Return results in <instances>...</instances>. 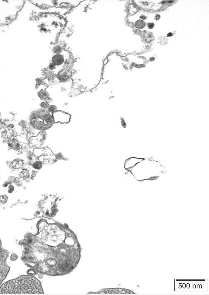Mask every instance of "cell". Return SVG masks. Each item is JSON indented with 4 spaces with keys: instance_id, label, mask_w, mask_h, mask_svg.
Masks as SVG:
<instances>
[{
    "instance_id": "obj_6",
    "label": "cell",
    "mask_w": 209,
    "mask_h": 295,
    "mask_svg": "<svg viewBox=\"0 0 209 295\" xmlns=\"http://www.w3.org/2000/svg\"><path fill=\"white\" fill-rule=\"evenodd\" d=\"M126 290L121 288H103L97 292H89L88 294H118L127 293Z\"/></svg>"
},
{
    "instance_id": "obj_14",
    "label": "cell",
    "mask_w": 209,
    "mask_h": 295,
    "mask_svg": "<svg viewBox=\"0 0 209 295\" xmlns=\"http://www.w3.org/2000/svg\"><path fill=\"white\" fill-rule=\"evenodd\" d=\"M14 190V187L13 186H12V185H11V186H10L9 187L8 192L9 193H12L13 192Z\"/></svg>"
},
{
    "instance_id": "obj_4",
    "label": "cell",
    "mask_w": 209,
    "mask_h": 295,
    "mask_svg": "<svg viewBox=\"0 0 209 295\" xmlns=\"http://www.w3.org/2000/svg\"><path fill=\"white\" fill-rule=\"evenodd\" d=\"M33 154L43 165H51L59 160L64 159L61 154H55L48 147L37 148L34 150Z\"/></svg>"
},
{
    "instance_id": "obj_5",
    "label": "cell",
    "mask_w": 209,
    "mask_h": 295,
    "mask_svg": "<svg viewBox=\"0 0 209 295\" xmlns=\"http://www.w3.org/2000/svg\"><path fill=\"white\" fill-rule=\"evenodd\" d=\"M54 123H60L66 124L70 122L71 116L69 114L61 110H57L52 114Z\"/></svg>"
},
{
    "instance_id": "obj_17",
    "label": "cell",
    "mask_w": 209,
    "mask_h": 295,
    "mask_svg": "<svg viewBox=\"0 0 209 295\" xmlns=\"http://www.w3.org/2000/svg\"><path fill=\"white\" fill-rule=\"evenodd\" d=\"M8 182H5L4 183V185H3V187H7V186H8Z\"/></svg>"
},
{
    "instance_id": "obj_15",
    "label": "cell",
    "mask_w": 209,
    "mask_h": 295,
    "mask_svg": "<svg viewBox=\"0 0 209 295\" xmlns=\"http://www.w3.org/2000/svg\"><path fill=\"white\" fill-rule=\"evenodd\" d=\"M148 26L149 28H153V27L154 26V24L153 23H149L148 24Z\"/></svg>"
},
{
    "instance_id": "obj_8",
    "label": "cell",
    "mask_w": 209,
    "mask_h": 295,
    "mask_svg": "<svg viewBox=\"0 0 209 295\" xmlns=\"http://www.w3.org/2000/svg\"><path fill=\"white\" fill-rule=\"evenodd\" d=\"M144 36L145 38V40L147 42H150L154 39L153 34L151 32H150L146 31L144 33Z\"/></svg>"
},
{
    "instance_id": "obj_7",
    "label": "cell",
    "mask_w": 209,
    "mask_h": 295,
    "mask_svg": "<svg viewBox=\"0 0 209 295\" xmlns=\"http://www.w3.org/2000/svg\"><path fill=\"white\" fill-rule=\"evenodd\" d=\"M53 62L55 65H60L64 62L63 57L59 55H56L53 59Z\"/></svg>"
},
{
    "instance_id": "obj_2",
    "label": "cell",
    "mask_w": 209,
    "mask_h": 295,
    "mask_svg": "<svg viewBox=\"0 0 209 295\" xmlns=\"http://www.w3.org/2000/svg\"><path fill=\"white\" fill-rule=\"evenodd\" d=\"M40 282L32 275H22L0 286V294H44Z\"/></svg>"
},
{
    "instance_id": "obj_13",
    "label": "cell",
    "mask_w": 209,
    "mask_h": 295,
    "mask_svg": "<svg viewBox=\"0 0 209 295\" xmlns=\"http://www.w3.org/2000/svg\"><path fill=\"white\" fill-rule=\"evenodd\" d=\"M40 106H41V107L42 108L45 109H46V108H47L48 109V107L49 106V104L47 102H43L40 104Z\"/></svg>"
},
{
    "instance_id": "obj_12",
    "label": "cell",
    "mask_w": 209,
    "mask_h": 295,
    "mask_svg": "<svg viewBox=\"0 0 209 295\" xmlns=\"http://www.w3.org/2000/svg\"><path fill=\"white\" fill-rule=\"evenodd\" d=\"M8 197L6 195H3L0 197V203L2 204H5L7 202Z\"/></svg>"
},
{
    "instance_id": "obj_19",
    "label": "cell",
    "mask_w": 209,
    "mask_h": 295,
    "mask_svg": "<svg viewBox=\"0 0 209 295\" xmlns=\"http://www.w3.org/2000/svg\"><path fill=\"white\" fill-rule=\"evenodd\" d=\"M168 36H172V33H169V34H168Z\"/></svg>"
},
{
    "instance_id": "obj_10",
    "label": "cell",
    "mask_w": 209,
    "mask_h": 295,
    "mask_svg": "<svg viewBox=\"0 0 209 295\" xmlns=\"http://www.w3.org/2000/svg\"><path fill=\"white\" fill-rule=\"evenodd\" d=\"M145 23L143 20H138L135 23V26L138 28H143L145 26Z\"/></svg>"
},
{
    "instance_id": "obj_9",
    "label": "cell",
    "mask_w": 209,
    "mask_h": 295,
    "mask_svg": "<svg viewBox=\"0 0 209 295\" xmlns=\"http://www.w3.org/2000/svg\"><path fill=\"white\" fill-rule=\"evenodd\" d=\"M42 167H43V164H42V163H40L38 160L37 161H35V162H34L32 164V167L33 168L36 169V170H39L40 169L42 168Z\"/></svg>"
},
{
    "instance_id": "obj_3",
    "label": "cell",
    "mask_w": 209,
    "mask_h": 295,
    "mask_svg": "<svg viewBox=\"0 0 209 295\" xmlns=\"http://www.w3.org/2000/svg\"><path fill=\"white\" fill-rule=\"evenodd\" d=\"M61 199L59 196L55 194L45 195L40 202V209L46 216L54 217L58 212V206Z\"/></svg>"
},
{
    "instance_id": "obj_11",
    "label": "cell",
    "mask_w": 209,
    "mask_h": 295,
    "mask_svg": "<svg viewBox=\"0 0 209 295\" xmlns=\"http://www.w3.org/2000/svg\"><path fill=\"white\" fill-rule=\"evenodd\" d=\"M48 110L52 114L57 110V107L54 105H49L48 108Z\"/></svg>"
},
{
    "instance_id": "obj_18",
    "label": "cell",
    "mask_w": 209,
    "mask_h": 295,
    "mask_svg": "<svg viewBox=\"0 0 209 295\" xmlns=\"http://www.w3.org/2000/svg\"><path fill=\"white\" fill-rule=\"evenodd\" d=\"M140 18L143 19H145L146 18V17L145 16L142 15L141 16H140Z\"/></svg>"
},
{
    "instance_id": "obj_1",
    "label": "cell",
    "mask_w": 209,
    "mask_h": 295,
    "mask_svg": "<svg viewBox=\"0 0 209 295\" xmlns=\"http://www.w3.org/2000/svg\"><path fill=\"white\" fill-rule=\"evenodd\" d=\"M33 238L28 249L32 258L28 262L33 264L37 272L51 276H63L77 267L81 257V245L67 224L49 218L42 219Z\"/></svg>"
},
{
    "instance_id": "obj_16",
    "label": "cell",
    "mask_w": 209,
    "mask_h": 295,
    "mask_svg": "<svg viewBox=\"0 0 209 295\" xmlns=\"http://www.w3.org/2000/svg\"><path fill=\"white\" fill-rule=\"evenodd\" d=\"M160 15H158V14H156V16H155V19H156V20H158L159 19H160Z\"/></svg>"
}]
</instances>
